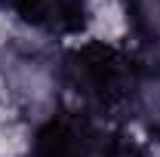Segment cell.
Here are the masks:
<instances>
[{"instance_id": "cell-1", "label": "cell", "mask_w": 160, "mask_h": 157, "mask_svg": "<svg viewBox=\"0 0 160 157\" xmlns=\"http://www.w3.org/2000/svg\"><path fill=\"white\" fill-rule=\"evenodd\" d=\"M28 157H151V151L123 123L65 105L34 129Z\"/></svg>"}, {"instance_id": "cell-2", "label": "cell", "mask_w": 160, "mask_h": 157, "mask_svg": "<svg viewBox=\"0 0 160 157\" xmlns=\"http://www.w3.org/2000/svg\"><path fill=\"white\" fill-rule=\"evenodd\" d=\"M6 6L49 37L80 40L89 22V0H6Z\"/></svg>"}, {"instance_id": "cell-3", "label": "cell", "mask_w": 160, "mask_h": 157, "mask_svg": "<svg viewBox=\"0 0 160 157\" xmlns=\"http://www.w3.org/2000/svg\"><path fill=\"white\" fill-rule=\"evenodd\" d=\"M0 6H6V0H0Z\"/></svg>"}]
</instances>
